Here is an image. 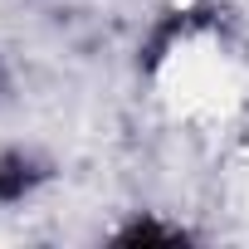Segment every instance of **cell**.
I'll return each instance as SVG.
<instances>
[{"mask_svg": "<svg viewBox=\"0 0 249 249\" xmlns=\"http://www.w3.org/2000/svg\"><path fill=\"white\" fill-rule=\"evenodd\" d=\"M39 181H44V171H39L25 152H5V157H0V205L25 200Z\"/></svg>", "mask_w": 249, "mask_h": 249, "instance_id": "obj_1", "label": "cell"}]
</instances>
